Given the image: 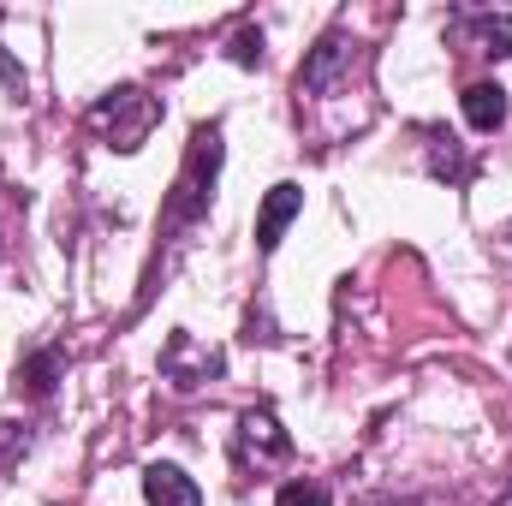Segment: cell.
<instances>
[{
	"mask_svg": "<svg viewBox=\"0 0 512 506\" xmlns=\"http://www.w3.org/2000/svg\"><path fill=\"white\" fill-rule=\"evenodd\" d=\"M453 42L471 48V54L507 60L512 54V12H459L453 18Z\"/></svg>",
	"mask_w": 512,
	"mask_h": 506,
	"instance_id": "obj_5",
	"label": "cell"
},
{
	"mask_svg": "<svg viewBox=\"0 0 512 506\" xmlns=\"http://www.w3.org/2000/svg\"><path fill=\"white\" fill-rule=\"evenodd\" d=\"M459 108H465V120H471V131H501V126H507V90H501V84H489V78L465 84Z\"/></svg>",
	"mask_w": 512,
	"mask_h": 506,
	"instance_id": "obj_8",
	"label": "cell"
},
{
	"mask_svg": "<svg viewBox=\"0 0 512 506\" xmlns=\"http://www.w3.org/2000/svg\"><path fill=\"white\" fill-rule=\"evenodd\" d=\"M274 506H334V489L322 477H292V483H280Z\"/></svg>",
	"mask_w": 512,
	"mask_h": 506,
	"instance_id": "obj_11",
	"label": "cell"
},
{
	"mask_svg": "<svg viewBox=\"0 0 512 506\" xmlns=\"http://www.w3.org/2000/svg\"><path fill=\"white\" fill-rule=\"evenodd\" d=\"M298 209H304V191L292 185V179H280L268 197H262V209H256V251L268 256L274 245H280V233L298 221Z\"/></svg>",
	"mask_w": 512,
	"mask_h": 506,
	"instance_id": "obj_6",
	"label": "cell"
},
{
	"mask_svg": "<svg viewBox=\"0 0 512 506\" xmlns=\"http://www.w3.org/2000/svg\"><path fill=\"white\" fill-rule=\"evenodd\" d=\"M215 173H221V126H197L191 149H185V167H179V185L167 197V227H191V221L209 215Z\"/></svg>",
	"mask_w": 512,
	"mask_h": 506,
	"instance_id": "obj_1",
	"label": "cell"
},
{
	"mask_svg": "<svg viewBox=\"0 0 512 506\" xmlns=\"http://www.w3.org/2000/svg\"><path fill=\"white\" fill-rule=\"evenodd\" d=\"M387 506H423V501H387Z\"/></svg>",
	"mask_w": 512,
	"mask_h": 506,
	"instance_id": "obj_16",
	"label": "cell"
},
{
	"mask_svg": "<svg viewBox=\"0 0 512 506\" xmlns=\"http://www.w3.org/2000/svg\"><path fill=\"white\" fill-rule=\"evenodd\" d=\"M60 370H66V358L48 346V352H36V358L18 370V381H24V393H30V399H48V393H54V381H60Z\"/></svg>",
	"mask_w": 512,
	"mask_h": 506,
	"instance_id": "obj_10",
	"label": "cell"
},
{
	"mask_svg": "<svg viewBox=\"0 0 512 506\" xmlns=\"http://www.w3.org/2000/svg\"><path fill=\"white\" fill-rule=\"evenodd\" d=\"M143 501L149 506H203V489L179 465H149L143 471Z\"/></svg>",
	"mask_w": 512,
	"mask_h": 506,
	"instance_id": "obj_7",
	"label": "cell"
},
{
	"mask_svg": "<svg viewBox=\"0 0 512 506\" xmlns=\"http://www.w3.org/2000/svg\"><path fill=\"white\" fill-rule=\"evenodd\" d=\"M84 120H90V131H96L108 149L137 155V149L149 143V131L161 126V102H155L149 90H137V84H120V90H108Z\"/></svg>",
	"mask_w": 512,
	"mask_h": 506,
	"instance_id": "obj_2",
	"label": "cell"
},
{
	"mask_svg": "<svg viewBox=\"0 0 512 506\" xmlns=\"http://www.w3.org/2000/svg\"><path fill=\"white\" fill-rule=\"evenodd\" d=\"M233 459H239L245 471H256V477L292 459V435L280 429V417H274L268 405H256V411L239 417V429H233Z\"/></svg>",
	"mask_w": 512,
	"mask_h": 506,
	"instance_id": "obj_3",
	"label": "cell"
},
{
	"mask_svg": "<svg viewBox=\"0 0 512 506\" xmlns=\"http://www.w3.org/2000/svg\"><path fill=\"white\" fill-rule=\"evenodd\" d=\"M233 60H239V66H256V60H262V30L245 24V30L233 36Z\"/></svg>",
	"mask_w": 512,
	"mask_h": 506,
	"instance_id": "obj_13",
	"label": "cell"
},
{
	"mask_svg": "<svg viewBox=\"0 0 512 506\" xmlns=\"http://www.w3.org/2000/svg\"><path fill=\"white\" fill-rule=\"evenodd\" d=\"M423 155H429V173L435 179H447V185H465L471 179V161H465V149H459L453 131H423Z\"/></svg>",
	"mask_w": 512,
	"mask_h": 506,
	"instance_id": "obj_9",
	"label": "cell"
},
{
	"mask_svg": "<svg viewBox=\"0 0 512 506\" xmlns=\"http://www.w3.org/2000/svg\"><path fill=\"white\" fill-rule=\"evenodd\" d=\"M24 453H30V429H24V423H0V471L18 465Z\"/></svg>",
	"mask_w": 512,
	"mask_h": 506,
	"instance_id": "obj_12",
	"label": "cell"
},
{
	"mask_svg": "<svg viewBox=\"0 0 512 506\" xmlns=\"http://www.w3.org/2000/svg\"><path fill=\"white\" fill-rule=\"evenodd\" d=\"M215 376H221V352H209L185 328H173L167 346H161V381L173 393H191V387H203V381H215Z\"/></svg>",
	"mask_w": 512,
	"mask_h": 506,
	"instance_id": "obj_4",
	"label": "cell"
},
{
	"mask_svg": "<svg viewBox=\"0 0 512 506\" xmlns=\"http://www.w3.org/2000/svg\"><path fill=\"white\" fill-rule=\"evenodd\" d=\"M495 506H512V489H507V495H501V501H495Z\"/></svg>",
	"mask_w": 512,
	"mask_h": 506,
	"instance_id": "obj_15",
	"label": "cell"
},
{
	"mask_svg": "<svg viewBox=\"0 0 512 506\" xmlns=\"http://www.w3.org/2000/svg\"><path fill=\"white\" fill-rule=\"evenodd\" d=\"M501 251H507V256H512V221H507V233H501Z\"/></svg>",
	"mask_w": 512,
	"mask_h": 506,
	"instance_id": "obj_14",
	"label": "cell"
}]
</instances>
